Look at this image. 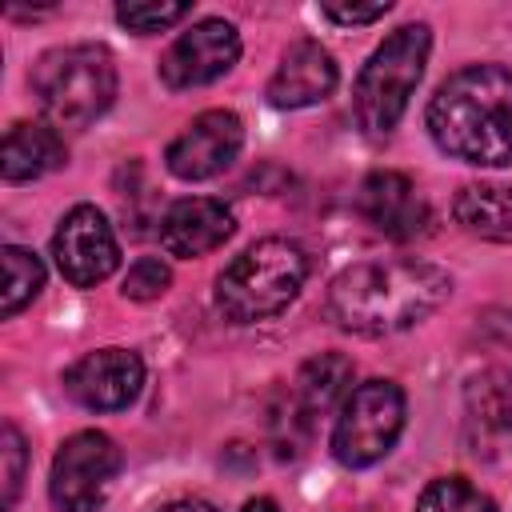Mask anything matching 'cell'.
<instances>
[{
    "label": "cell",
    "mask_w": 512,
    "mask_h": 512,
    "mask_svg": "<svg viewBox=\"0 0 512 512\" xmlns=\"http://www.w3.org/2000/svg\"><path fill=\"white\" fill-rule=\"evenodd\" d=\"M452 296V276L428 260H368L328 284V316L356 336H392L432 316Z\"/></svg>",
    "instance_id": "1"
},
{
    "label": "cell",
    "mask_w": 512,
    "mask_h": 512,
    "mask_svg": "<svg viewBox=\"0 0 512 512\" xmlns=\"http://www.w3.org/2000/svg\"><path fill=\"white\" fill-rule=\"evenodd\" d=\"M428 132L440 152L476 168L512 164V68L468 64L428 100Z\"/></svg>",
    "instance_id": "2"
},
{
    "label": "cell",
    "mask_w": 512,
    "mask_h": 512,
    "mask_svg": "<svg viewBox=\"0 0 512 512\" xmlns=\"http://www.w3.org/2000/svg\"><path fill=\"white\" fill-rule=\"evenodd\" d=\"M32 92L44 120L60 132H80L108 112L116 100V60L104 44L48 48L32 64Z\"/></svg>",
    "instance_id": "3"
},
{
    "label": "cell",
    "mask_w": 512,
    "mask_h": 512,
    "mask_svg": "<svg viewBox=\"0 0 512 512\" xmlns=\"http://www.w3.org/2000/svg\"><path fill=\"white\" fill-rule=\"evenodd\" d=\"M308 280V256L296 240L268 236L248 244L216 276V308L232 324H256L284 312Z\"/></svg>",
    "instance_id": "4"
},
{
    "label": "cell",
    "mask_w": 512,
    "mask_h": 512,
    "mask_svg": "<svg viewBox=\"0 0 512 512\" xmlns=\"http://www.w3.org/2000/svg\"><path fill=\"white\" fill-rule=\"evenodd\" d=\"M428 52H432L428 24H404V28L388 32L384 44L368 56V64L360 68L356 88H352V112L368 136H388L400 124V116L424 76Z\"/></svg>",
    "instance_id": "5"
},
{
    "label": "cell",
    "mask_w": 512,
    "mask_h": 512,
    "mask_svg": "<svg viewBox=\"0 0 512 512\" xmlns=\"http://www.w3.org/2000/svg\"><path fill=\"white\" fill-rule=\"evenodd\" d=\"M404 432V392L392 380L356 384L336 416L332 452L344 468H368L384 460Z\"/></svg>",
    "instance_id": "6"
},
{
    "label": "cell",
    "mask_w": 512,
    "mask_h": 512,
    "mask_svg": "<svg viewBox=\"0 0 512 512\" xmlns=\"http://www.w3.org/2000/svg\"><path fill=\"white\" fill-rule=\"evenodd\" d=\"M120 472V448L108 432H76L60 444L48 476V496L60 512H100Z\"/></svg>",
    "instance_id": "7"
},
{
    "label": "cell",
    "mask_w": 512,
    "mask_h": 512,
    "mask_svg": "<svg viewBox=\"0 0 512 512\" xmlns=\"http://www.w3.org/2000/svg\"><path fill=\"white\" fill-rule=\"evenodd\" d=\"M52 256L68 284L96 288L100 280L116 272L120 244H116L108 216L96 204H76L72 212H64V220L52 232Z\"/></svg>",
    "instance_id": "8"
},
{
    "label": "cell",
    "mask_w": 512,
    "mask_h": 512,
    "mask_svg": "<svg viewBox=\"0 0 512 512\" xmlns=\"http://www.w3.org/2000/svg\"><path fill=\"white\" fill-rule=\"evenodd\" d=\"M240 60V32L228 20H200L172 40L160 60V80L168 88H200L220 80Z\"/></svg>",
    "instance_id": "9"
},
{
    "label": "cell",
    "mask_w": 512,
    "mask_h": 512,
    "mask_svg": "<svg viewBox=\"0 0 512 512\" xmlns=\"http://www.w3.org/2000/svg\"><path fill=\"white\" fill-rule=\"evenodd\" d=\"M144 388V360L128 348H96L64 372V392L92 412H120Z\"/></svg>",
    "instance_id": "10"
},
{
    "label": "cell",
    "mask_w": 512,
    "mask_h": 512,
    "mask_svg": "<svg viewBox=\"0 0 512 512\" xmlns=\"http://www.w3.org/2000/svg\"><path fill=\"white\" fill-rule=\"evenodd\" d=\"M244 144V124L228 108L200 112L164 152V164L176 180H208L224 172Z\"/></svg>",
    "instance_id": "11"
},
{
    "label": "cell",
    "mask_w": 512,
    "mask_h": 512,
    "mask_svg": "<svg viewBox=\"0 0 512 512\" xmlns=\"http://www.w3.org/2000/svg\"><path fill=\"white\" fill-rule=\"evenodd\" d=\"M464 436L476 456H500L512 448V368L472 376L464 392Z\"/></svg>",
    "instance_id": "12"
},
{
    "label": "cell",
    "mask_w": 512,
    "mask_h": 512,
    "mask_svg": "<svg viewBox=\"0 0 512 512\" xmlns=\"http://www.w3.org/2000/svg\"><path fill=\"white\" fill-rule=\"evenodd\" d=\"M336 60L320 40H292L268 80L272 108H312L336 88Z\"/></svg>",
    "instance_id": "13"
},
{
    "label": "cell",
    "mask_w": 512,
    "mask_h": 512,
    "mask_svg": "<svg viewBox=\"0 0 512 512\" xmlns=\"http://www.w3.org/2000/svg\"><path fill=\"white\" fill-rule=\"evenodd\" d=\"M356 208L376 232H384L392 240L420 236L428 228V216H432L428 200L416 196V188H412V180L404 172H372V176H364V184L356 192Z\"/></svg>",
    "instance_id": "14"
},
{
    "label": "cell",
    "mask_w": 512,
    "mask_h": 512,
    "mask_svg": "<svg viewBox=\"0 0 512 512\" xmlns=\"http://www.w3.org/2000/svg\"><path fill=\"white\" fill-rule=\"evenodd\" d=\"M236 228V216L224 200L212 196H184L176 200L160 220V244L168 256L192 260L212 248H220Z\"/></svg>",
    "instance_id": "15"
},
{
    "label": "cell",
    "mask_w": 512,
    "mask_h": 512,
    "mask_svg": "<svg viewBox=\"0 0 512 512\" xmlns=\"http://www.w3.org/2000/svg\"><path fill=\"white\" fill-rule=\"evenodd\" d=\"M64 140L52 124H12L0 144V172L8 184H24L36 176H48L64 164Z\"/></svg>",
    "instance_id": "16"
},
{
    "label": "cell",
    "mask_w": 512,
    "mask_h": 512,
    "mask_svg": "<svg viewBox=\"0 0 512 512\" xmlns=\"http://www.w3.org/2000/svg\"><path fill=\"white\" fill-rule=\"evenodd\" d=\"M452 216L468 236L512 244V188L504 184H464L452 200Z\"/></svg>",
    "instance_id": "17"
},
{
    "label": "cell",
    "mask_w": 512,
    "mask_h": 512,
    "mask_svg": "<svg viewBox=\"0 0 512 512\" xmlns=\"http://www.w3.org/2000/svg\"><path fill=\"white\" fill-rule=\"evenodd\" d=\"M348 384H352V360H348V356H340V352H320V356H312V360L300 368L296 384H292L296 416L308 424L312 416L328 412L336 400H344V396L352 392Z\"/></svg>",
    "instance_id": "18"
},
{
    "label": "cell",
    "mask_w": 512,
    "mask_h": 512,
    "mask_svg": "<svg viewBox=\"0 0 512 512\" xmlns=\"http://www.w3.org/2000/svg\"><path fill=\"white\" fill-rule=\"evenodd\" d=\"M4 304H0V312L4 316H16L24 304H32L36 296H40V288H44V264H40V256H32L28 248H16V244H8L4 252Z\"/></svg>",
    "instance_id": "19"
},
{
    "label": "cell",
    "mask_w": 512,
    "mask_h": 512,
    "mask_svg": "<svg viewBox=\"0 0 512 512\" xmlns=\"http://www.w3.org/2000/svg\"><path fill=\"white\" fill-rule=\"evenodd\" d=\"M416 512H496V504L464 476H444L420 492Z\"/></svg>",
    "instance_id": "20"
},
{
    "label": "cell",
    "mask_w": 512,
    "mask_h": 512,
    "mask_svg": "<svg viewBox=\"0 0 512 512\" xmlns=\"http://www.w3.org/2000/svg\"><path fill=\"white\" fill-rule=\"evenodd\" d=\"M168 284H172V272H168V264L164 260H156V256H140L132 268H128V276H124V296L128 300H156V296H164L168 292Z\"/></svg>",
    "instance_id": "21"
},
{
    "label": "cell",
    "mask_w": 512,
    "mask_h": 512,
    "mask_svg": "<svg viewBox=\"0 0 512 512\" xmlns=\"http://www.w3.org/2000/svg\"><path fill=\"white\" fill-rule=\"evenodd\" d=\"M184 16H188V4H180V0H172V4H164V0L160 4H120L116 8V20L132 32H160Z\"/></svg>",
    "instance_id": "22"
},
{
    "label": "cell",
    "mask_w": 512,
    "mask_h": 512,
    "mask_svg": "<svg viewBox=\"0 0 512 512\" xmlns=\"http://www.w3.org/2000/svg\"><path fill=\"white\" fill-rule=\"evenodd\" d=\"M0 460H4V508H12L16 496H20L24 464H28V448H24V436H20L16 424H4V436H0Z\"/></svg>",
    "instance_id": "23"
},
{
    "label": "cell",
    "mask_w": 512,
    "mask_h": 512,
    "mask_svg": "<svg viewBox=\"0 0 512 512\" xmlns=\"http://www.w3.org/2000/svg\"><path fill=\"white\" fill-rule=\"evenodd\" d=\"M388 0H380V4H324L320 12L328 16V20H336V24H372V20H384L388 16Z\"/></svg>",
    "instance_id": "24"
},
{
    "label": "cell",
    "mask_w": 512,
    "mask_h": 512,
    "mask_svg": "<svg viewBox=\"0 0 512 512\" xmlns=\"http://www.w3.org/2000/svg\"><path fill=\"white\" fill-rule=\"evenodd\" d=\"M160 512H216V508L204 504V500H172V504H164Z\"/></svg>",
    "instance_id": "25"
},
{
    "label": "cell",
    "mask_w": 512,
    "mask_h": 512,
    "mask_svg": "<svg viewBox=\"0 0 512 512\" xmlns=\"http://www.w3.org/2000/svg\"><path fill=\"white\" fill-rule=\"evenodd\" d=\"M240 512H280V508H276V500H268V496H252Z\"/></svg>",
    "instance_id": "26"
}]
</instances>
